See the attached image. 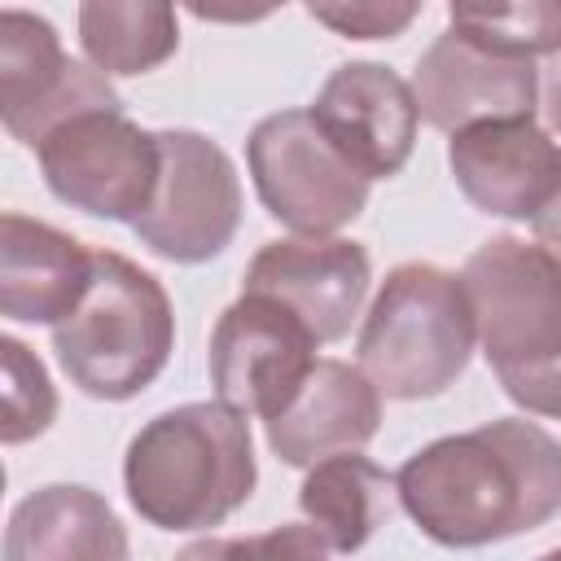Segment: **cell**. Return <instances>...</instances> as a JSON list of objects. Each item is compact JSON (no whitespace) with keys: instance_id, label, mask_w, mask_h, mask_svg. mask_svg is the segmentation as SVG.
<instances>
[{"instance_id":"1","label":"cell","mask_w":561,"mask_h":561,"mask_svg":"<svg viewBox=\"0 0 561 561\" xmlns=\"http://www.w3.org/2000/svg\"><path fill=\"white\" fill-rule=\"evenodd\" d=\"M394 495L443 548H486L561 513V443L522 416H500L412 451Z\"/></svg>"},{"instance_id":"2","label":"cell","mask_w":561,"mask_h":561,"mask_svg":"<svg viewBox=\"0 0 561 561\" xmlns=\"http://www.w3.org/2000/svg\"><path fill=\"white\" fill-rule=\"evenodd\" d=\"M259 482L250 421L215 403H180L136 430L123 456L131 508L171 535L228 522Z\"/></svg>"},{"instance_id":"3","label":"cell","mask_w":561,"mask_h":561,"mask_svg":"<svg viewBox=\"0 0 561 561\" xmlns=\"http://www.w3.org/2000/svg\"><path fill=\"white\" fill-rule=\"evenodd\" d=\"M460 285L504 394L561 421V259L539 241L500 232L465 259Z\"/></svg>"},{"instance_id":"4","label":"cell","mask_w":561,"mask_h":561,"mask_svg":"<svg viewBox=\"0 0 561 561\" xmlns=\"http://www.w3.org/2000/svg\"><path fill=\"white\" fill-rule=\"evenodd\" d=\"M53 351L88 399H136L175 351V311L162 280L114 250H96L92 289L53 329Z\"/></svg>"},{"instance_id":"5","label":"cell","mask_w":561,"mask_h":561,"mask_svg":"<svg viewBox=\"0 0 561 561\" xmlns=\"http://www.w3.org/2000/svg\"><path fill=\"white\" fill-rule=\"evenodd\" d=\"M473 342L478 324L460 276L434 263H399L386 272L355 351L386 399H434L469 368Z\"/></svg>"},{"instance_id":"6","label":"cell","mask_w":561,"mask_h":561,"mask_svg":"<svg viewBox=\"0 0 561 561\" xmlns=\"http://www.w3.org/2000/svg\"><path fill=\"white\" fill-rule=\"evenodd\" d=\"M35 158L57 202L131 228L149 210L162 180L158 131H145L123 110L75 114L35 145Z\"/></svg>"},{"instance_id":"7","label":"cell","mask_w":561,"mask_h":561,"mask_svg":"<svg viewBox=\"0 0 561 561\" xmlns=\"http://www.w3.org/2000/svg\"><path fill=\"white\" fill-rule=\"evenodd\" d=\"M245 167L263 210L298 237H333L368 206V180L329 145L311 110H280L254 123Z\"/></svg>"},{"instance_id":"8","label":"cell","mask_w":561,"mask_h":561,"mask_svg":"<svg viewBox=\"0 0 561 561\" xmlns=\"http://www.w3.org/2000/svg\"><path fill=\"white\" fill-rule=\"evenodd\" d=\"M162 180L149 210L136 219V237L167 263H206L224 254L241 228V180L232 158L202 131L167 127Z\"/></svg>"},{"instance_id":"9","label":"cell","mask_w":561,"mask_h":561,"mask_svg":"<svg viewBox=\"0 0 561 561\" xmlns=\"http://www.w3.org/2000/svg\"><path fill=\"white\" fill-rule=\"evenodd\" d=\"M316 333L276 298L241 294L210 333V386L241 416H280L316 368Z\"/></svg>"},{"instance_id":"10","label":"cell","mask_w":561,"mask_h":561,"mask_svg":"<svg viewBox=\"0 0 561 561\" xmlns=\"http://www.w3.org/2000/svg\"><path fill=\"white\" fill-rule=\"evenodd\" d=\"M88 110H123L96 66L66 57L57 26L26 9L0 13V123L13 140L39 145L53 127Z\"/></svg>"},{"instance_id":"11","label":"cell","mask_w":561,"mask_h":561,"mask_svg":"<svg viewBox=\"0 0 561 561\" xmlns=\"http://www.w3.org/2000/svg\"><path fill=\"white\" fill-rule=\"evenodd\" d=\"M412 96L421 123L456 136L478 123L535 118L539 110V70L522 57L491 53L447 26L416 61Z\"/></svg>"},{"instance_id":"12","label":"cell","mask_w":561,"mask_h":561,"mask_svg":"<svg viewBox=\"0 0 561 561\" xmlns=\"http://www.w3.org/2000/svg\"><path fill=\"white\" fill-rule=\"evenodd\" d=\"M311 118L368 184L408 167L421 127L412 83L381 61L337 66L316 92Z\"/></svg>"},{"instance_id":"13","label":"cell","mask_w":561,"mask_h":561,"mask_svg":"<svg viewBox=\"0 0 561 561\" xmlns=\"http://www.w3.org/2000/svg\"><path fill=\"white\" fill-rule=\"evenodd\" d=\"M373 280L368 250L346 237H285L267 241L250 267L241 294H263L289 307L316 342L346 337Z\"/></svg>"},{"instance_id":"14","label":"cell","mask_w":561,"mask_h":561,"mask_svg":"<svg viewBox=\"0 0 561 561\" xmlns=\"http://www.w3.org/2000/svg\"><path fill=\"white\" fill-rule=\"evenodd\" d=\"M447 167L469 206L500 219H535L561 188V149L535 118L478 123L447 140Z\"/></svg>"},{"instance_id":"15","label":"cell","mask_w":561,"mask_h":561,"mask_svg":"<svg viewBox=\"0 0 561 561\" xmlns=\"http://www.w3.org/2000/svg\"><path fill=\"white\" fill-rule=\"evenodd\" d=\"M96 276V250L79 237L4 210L0 219V311L18 324H61Z\"/></svg>"},{"instance_id":"16","label":"cell","mask_w":561,"mask_h":561,"mask_svg":"<svg viewBox=\"0 0 561 561\" xmlns=\"http://www.w3.org/2000/svg\"><path fill=\"white\" fill-rule=\"evenodd\" d=\"M381 425V390L359 364L316 359L302 390L280 416L267 421V447L280 465L311 469L329 456L359 451Z\"/></svg>"},{"instance_id":"17","label":"cell","mask_w":561,"mask_h":561,"mask_svg":"<svg viewBox=\"0 0 561 561\" xmlns=\"http://www.w3.org/2000/svg\"><path fill=\"white\" fill-rule=\"evenodd\" d=\"M4 561H131V543L105 495L79 482H48L13 504Z\"/></svg>"},{"instance_id":"18","label":"cell","mask_w":561,"mask_h":561,"mask_svg":"<svg viewBox=\"0 0 561 561\" xmlns=\"http://www.w3.org/2000/svg\"><path fill=\"white\" fill-rule=\"evenodd\" d=\"M390 500L394 478L359 451H342L311 465L298 486L302 517L329 539L333 552H359L390 517Z\"/></svg>"},{"instance_id":"19","label":"cell","mask_w":561,"mask_h":561,"mask_svg":"<svg viewBox=\"0 0 561 561\" xmlns=\"http://www.w3.org/2000/svg\"><path fill=\"white\" fill-rule=\"evenodd\" d=\"M79 44L88 61L110 75H149L180 48V22L171 4H79Z\"/></svg>"},{"instance_id":"20","label":"cell","mask_w":561,"mask_h":561,"mask_svg":"<svg viewBox=\"0 0 561 561\" xmlns=\"http://www.w3.org/2000/svg\"><path fill=\"white\" fill-rule=\"evenodd\" d=\"M447 22L473 44L504 57H557L561 53V0L522 4H451Z\"/></svg>"},{"instance_id":"21","label":"cell","mask_w":561,"mask_h":561,"mask_svg":"<svg viewBox=\"0 0 561 561\" xmlns=\"http://www.w3.org/2000/svg\"><path fill=\"white\" fill-rule=\"evenodd\" d=\"M4 351V421H0V438L26 443L39 438L53 416H57V390L48 381V368L18 342V337H0Z\"/></svg>"},{"instance_id":"22","label":"cell","mask_w":561,"mask_h":561,"mask_svg":"<svg viewBox=\"0 0 561 561\" xmlns=\"http://www.w3.org/2000/svg\"><path fill=\"white\" fill-rule=\"evenodd\" d=\"M329 539L307 522H289V526H272L263 535H241L228 539L224 561H329Z\"/></svg>"},{"instance_id":"23","label":"cell","mask_w":561,"mask_h":561,"mask_svg":"<svg viewBox=\"0 0 561 561\" xmlns=\"http://www.w3.org/2000/svg\"><path fill=\"white\" fill-rule=\"evenodd\" d=\"M307 13L346 39H394L421 4H307Z\"/></svg>"},{"instance_id":"24","label":"cell","mask_w":561,"mask_h":561,"mask_svg":"<svg viewBox=\"0 0 561 561\" xmlns=\"http://www.w3.org/2000/svg\"><path fill=\"white\" fill-rule=\"evenodd\" d=\"M530 228H535V237H539V245L543 250H552L557 259H561V188H557V197L530 219Z\"/></svg>"},{"instance_id":"25","label":"cell","mask_w":561,"mask_h":561,"mask_svg":"<svg viewBox=\"0 0 561 561\" xmlns=\"http://www.w3.org/2000/svg\"><path fill=\"white\" fill-rule=\"evenodd\" d=\"M543 114H548V127L561 136V53L543 70Z\"/></svg>"},{"instance_id":"26","label":"cell","mask_w":561,"mask_h":561,"mask_svg":"<svg viewBox=\"0 0 561 561\" xmlns=\"http://www.w3.org/2000/svg\"><path fill=\"white\" fill-rule=\"evenodd\" d=\"M224 548H228V539H197V543L180 548L175 561H224Z\"/></svg>"},{"instance_id":"27","label":"cell","mask_w":561,"mask_h":561,"mask_svg":"<svg viewBox=\"0 0 561 561\" xmlns=\"http://www.w3.org/2000/svg\"><path fill=\"white\" fill-rule=\"evenodd\" d=\"M539 561H561V548H552V552H543Z\"/></svg>"}]
</instances>
